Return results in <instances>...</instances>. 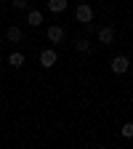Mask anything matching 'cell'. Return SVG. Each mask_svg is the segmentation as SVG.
<instances>
[{
    "label": "cell",
    "instance_id": "obj_14",
    "mask_svg": "<svg viewBox=\"0 0 133 149\" xmlns=\"http://www.w3.org/2000/svg\"><path fill=\"white\" fill-rule=\"evenodd\" d=\"M0 8H3V3H0Z\"/></svg>",
    "mask_w": 133,
    "mask_h": 149
},
{
    "label": "cell",
    "instance_id": "obj_3",
    "mask_svg": "<svg viewBox=\"0 0 133 149\" xmlns=\"http://www.w3.org/2000/svg\"><path fill=\"white\" fill-rule=\"evenodd\" d=\"M56 61H59V56H56V51H53V48H45V51H40V64H43L45 69H51Z\"/></svg>",
    "mask_w": 133,
    "mask_h": 149
},
{
    "label": "cell",
    "instance_id": "obj_2",
    "mask_svg": "<svg viewBox=\"0 0 133 149\" xmlns=\"http://www.w3.org/2000/svg\"><path fill=\"white\" fill-rule=\"evenodd\" d=\"M109 67H112V72H115V74H125L128 67H130V61H128V56H115Z\"/></svg>",
    "mask_w": 133,
    "mask_h": 149
},
{
    "label": "cell",
    "instance_id": "obj_6",
    "mask_svg": "<svg viewBox=\"0 0 133 149\" xmlns=\"http://www.w3.org/2000/svg\"><path fill=\"white\" fill-rule=\"evenodd\" d=\"M27 24H29V27H40V24H43V13H40V11H29V13H27Z\"/></svg>",
    "mask_w": 133,
    "mask_h": 149
},
{
    "label": "cell",
    "instance_id": "obj_10",
    "mask_svg": "<svg viewBox=\"0 0 133 149\" xmlns=\"http://www.w3.org/2000/svg\"><path fill=\"white\" fill-rule=\"evenodd\" d=\"M120 136H123V139H133V123H125V125L120 128Z\"/></svg>",
    "mask_w": 133,
    "mask_h": 149
},
{
    "label": "cell",
    "instance_id": "obj_11",
    "mask_svg": "<svg viewBox=\"0 0 133 149\" xmlns=\"http://www.w3.org/2000/svg\"><path fill=\"white\" fill-rule=\"evenodd\" d=\"M75 48H77L80 53H88V51H91V45H88V40H83V37H80V40H77V43H75Z\"/></svg>",
    "mask_w": 133,
    "mask_h": 149
},
{
    "label": "cell",
    "instance_id": "obj_7",
    "mask_svg": "<svg viewBox=\"0 0 133 149\" xmlns=\"http://www.w3.org/2000/svg\"><path fill=\"white\" fill-rule=\"evenodd\" d=\"M24 61H27V59H24V53H19V51H13V53L8 56V64L16 67V69H19V67H24Z\"/></svg>",
    "mask_w": 133,
    "mask_h": 149
},
{
    "label": "cell",
    "instance_id": "obj_1",
    "mask_svg": "<svg viewBox=\"0 0 133 149\" xmlns=\"http://www.w3.org/2000/svg\"><path fill=\"white\" fill-rule=\"evenodd\" d=\"M75 19H77L80 24H91V22H93V8H91L88 3H80L77 11H75Z\"/></svg>",
    "mask_w": 133,
    "mask_h": 149
},
{
    "label": "cell",
    "instance_id": "obj_9",
    "mask_svg": "<svg viewBox=\"0 0 133 149\" xmlns=\"http://www.w3.org/2000/svg\"><path fill=\"white\" fill-rule=\"evenodd\" d=\"M67 8V0H48V11L51 13H61Z\"/></svg>",
    "mask_w": 133,
    "mask_h": 149
},
{
    "label": "cell",
    "instance_id": "obj_4",
    "mask_svg": "<svg viewBox=\"0 0 133 149\" xmlns=\"http://www.w3.org/2000/svg\"><path fill=\"white\" fill-rule=\"evenodd\" d=\"M48 40L51 43H64V27H59V24L48 27Z\"/></svg>",
    "mask_w": 133,
    "mask_h": 149
},
{
    "label": "cell",
    "instance_id": "obj_5",
    "mask_svg": "<svg viewBox=\"0 0 133 149\" xmlns=\"http://www.w3.org/2000/svg\"><path fill=\"white\" fill-rule=\"evenodd\" d=\"M6 37H8V43H22V40H24V32L19 29V27H8Z\"/></svg>",
    "mask_w": 133,
    "mask_h": 149
},
{
    "label": "cell",
    "instance_id": "obj_13",
    "mask_svg": "<svg viewBox=\"0 0 133 149\" xmlns=\"http://www.w3.org/2000/svg\"><path fill=\"white\" fill-rule=\"evenodd\" d=\"M93 149H107V146H93Z\"/></svg>",
    "mask_w": 133,
    "mask_h": 149
},
{
    "label": "cell",
    "instance_id": "obj_8",
    "mask_svg": "<svg viewBox=\"0 0 133 149\" xmlns=\"http://www.w3.org/2000/svg\"><path fill=\"white\" fill-rule=\"evenodd\" d=\"M99 40L109 45L112 40H115V29H109V27H101V29H99Z\"/></svg>",
    "mask_w": 133,
    "mask_h": 149
},
{
    "label": "cell",
    "instance_id": "obj_12",
    "mask_svg": "<svg viewBox=\"0 0 133 149\" xmlns=\"http://www.w3.org/2000/svg\"><path fill=\"white\" fill-rule=\"evenodd\" d=\"M13 8H19V11L27 8V0H13Z\"/></svg>",
    "mask_w": 133,
    "mask_h": 149
}]
</instances>
